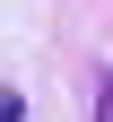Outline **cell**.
Masks as SVG:
<instances>
[{
	"instance_id": "2",
	"label": "cell",
	"mask_w": 113,
	"mask_h": 122,
	"mask_svg": "<svg viewBox=\"0 0 113 122\" xmlns=\"http://www.w3.org/2000/svg\"><path fill=\"white\" fill-rule=\"evenodd\" d=\"M104 122H113V79H104Z\"/></svg>"
},
{
	"instance_id": "1",
	"label": "cell",
	"mask_w": 113,
	"mask_h": 122,
	"mask_svg": "<svg viewBox=\"0 0 113 122\" xmlns=\"http://www.w3.org/2000/svg\"><path fill=\"white\" fill-rule=\"evenodd\" d=\"M0 122H26V96L18 87H0Z\"/></svg>"
}]
</instances>
